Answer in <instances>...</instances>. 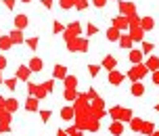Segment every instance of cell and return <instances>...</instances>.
<instances>
[{"label": "cell", "mask_w": 159, "mask_h": 136, "mask_svg": "<svg viewBox=\"0 0 159 136\" xmlns=\"http://www.w3.org/2000/svg\"><path fill=\"white\" fill-rule=\"evenodd\" d=\"M75 2H78V0H61V7L63 8H71V7H75Z\"/></svg>", "instance_id": "cell-20"}, {"label": "cell", "mask_w": 159, "mask_h": 136, "mask_svg": "<svg viewBox=\"0 0 159 136\" xmlns=\"http://www.w3.org/2000/svg\"><path fill=\"white\" fill-rule=\"evenodd\" d=\"M88 69H90V73H92V75H96V73H98V67H96V65H90Z\"/></svg>", "instance_id": "cell-29"}, {"label": "cell", "mask_w": 159, "mask_h": 136, "mask_svg": "<svg viewBox=\"0 0 159 136\" xmlns=\"http://www.w3.org/2000/svg\"><path fill=\"white\" fill-rule=\"evenodd\" d=\"M4 67H7V59H4V57H0V69H4Z\"/></svg>", "instance_id": "cell-31"}, {"label": "cell", "mask_w": 159, "mask_h": 136, "mask_svg": "<svg viewBox=\"0 0 159 136\" xmlns=\"http://www.w3.org/2000/svg\"><path fill=\"white\" fill-rule=\"evenodd\" d=\"M75 84H78V80H75V78H69V75H67V78H65V86H67V88H75Z\"/></svg>", "instance_id": "cell-16"}, {"label": "cell", "mask_w": 159, "mask_h": 136, "mask_svg": "<svg viewBox=\"0 0 159 136\" xmlns=\"http://www.w3.org/2000/svg\"><path fill=\"white\" fill-rule=\"evenodd\" d=\"M144 126H143V120H138V117H134L132 120V130H143Z\"/></svg>", "instance_id": "cell-18"}, {"label": "cell", "mask_w": 159, "mask_h": 136, "mask_svg": "<svg viewBox=\"0 0 159 136\" xmlns=\"http://www.w3.org/2000/svg\"><path fill=\"white\" fill-rule=\"evenodd\" d=\"M52 29H55V32H61V29H63V25H61V23H55V25H52Z\"/></svg>", "instance_id": "cell-32"}, {"label": "cell", "mask_w": 159, "mask_h": 136, "mask_svg": "<svg viewBox=\"0 0 159 136\" xmlns=\"http://www.w3.org/2000/svg\"><path fill=\"white\" fill-rule=\"evenodd\" d=\"M121 80H124V73L111 71V75H109V82H111V84H121Z\"/></svg>", "instance_id": "cell-5"}, {"label": "cell", "mask_w": 159, "mask_h": 136, "mask_svg": "<svg viewBox=\"0 0 159 136\" xmlns=\"http://www.w3.org/2000/svg\"><path fill=\"white\" fill-rule=\"evenodd\" d=\"M30 71H32L30 67H19V69H17V78H21V80H27V78H30Z\"/></svg>", "instance_id": "cell-7"}, {"label": "cell", "mask_w": 159, "mask_h": 136, "mask_svg": "<svg viewBox=\"0 0 159 136\" xmlns=\"http://www.w3.org/2000/svg\"><path fill=\"white\" fill-rule=\"evenodd\" d=\"M7 7H8V8H13V7H15V0H7Z\"/></svg>", "instance_id": "cell-35"}, {"label": "cell", "mask_w": 159, "mask_h": 136, "mask_svg": "<svg viewBox=\"0 0 159 136\" xmlns=\"http://www.w3.org/2000/svg\"><path fill=\"white\" fill-rule=\"evenodd\" d=\"M147 69H151L153 73L159 71V59H157V57H151V59L147 61Z\"/></svg>", "instance_id": "cell-2"}, {"label": "cell", "mask_w": 159, "mask_h": 136, "mask_svg": "<svg viewBox=\"0 0 159 136\" xmlns=\"http://www.w3.org/2000/svg\"><path fill=\"white\" fill-rule=\"evenodd\" d=\"M25 107H27V109H30V111H36V109H38V101H36V98H30V101H27V105H25Z\"/></svg>", "instance_id": "cell-19"}, {"label": "cell", "mask_w": 159, "mask_h": 136, "mask_svg": "<svg viewBox=\"0 0 159 136\" xmlns=\"http://www.w3.org/2000/svg\"><path fill=\"white\" fill-rule=\"evenodd\" d=\"M140 25H143V29H151L153 27V19L151 17H144V19H140Z\"/></svg>", "instance_id": "cell-13"}, {"label": "cell", "mask_w": 159, "mask_h": 136, "mask_svg": "<svg viewBox=\"0 0 159 136\" xmlns=\"http://www.w3.org/2000/svg\"><path fill=\"white\" fill-rule=\"evenodd\" d=\"M40 115H42V121H48V117H50V111H42Z\"/></svg>", "instance_id": "cell-28"}, {"label": "cell", "mask_w": 159, "mask_h": 136, "mask_svg": "<svg viewBox=\"0 0 159 136\" xmlns=\"http://www.w3.org/2000/svg\"><path fill=\"white\" fill-rule=\"evenodd\" d=\"M94 2V7H98V8H103L105 4H107V0H92Z\"/></svg>", "instance_id": "cell-27"}, {"label": "cell", "mask_w": 159, "mask_h": 136, "mask_svg": "<svg viewBox=\"0 0 159 136\" xmlns=\"http://www.w3.org/2000/svg\"><path fill=\"white\" fill-rule=\"evenodd\" d=\"M103 65L107 67V69H113V67H115V59H113V57H107V59L103 61Z\"/></svg>", "instance_id": "cell-17"}, {"label": "cell", "mask_w": 159, "mask_h": 136, "mask_svg": "<svg viewBox=\"0 0 159 136\" xmlns=\"http://www.w3.org/2000/svg\"><path fill=\"white\" fill-rule=\"evenodd\" d=\"M4 84H7V88H8V90H15V88H17V80H7Z\"/></svg>", "instance_id": "cell-23"}, {"label": "cell", "mask_w": 159, "mask_h": 136, "mask_svg": "<svg viewBox=\"0 0 159 136\" xmlns=\"http://www.w3.org/2000/svg\"><path fill=\"white\" fill-rule=\"evenodd\" d=\"M11 40H13V44H17V42H23V34L19 32V29H15V32L11 34Z\"/></svg>", "instance_id": "cell-11"}, {"label": "cell", "mask_w": 159, "mask_h": 136, "mask_svg": "<svg viewBox=\"0 0 159 136\" xmlns=\"http://www.w3.org/2000/svg\"><path fill=\"white\" fill-rule=\"evenodd\" d=\"M132 94H134V96L144 94V86L140 84V82H134V86H132Z\"/></svg>", "instance_id": "cell-8"}, {"label": "cell", "mask_w": 159, "mask_h": 136, "mask_svg": "<svg viewBox=\"0 0 159 136\" xmlns=\"http://www.w3.org/2000/svg\"><path fill=\"white\" fill-rule=\"evenodd\" d=\"M55 78H67V75H65V67H63V65H57V67H55Z\"/></svg>", "instance_id": "cell-14"}, {"label": "cell", "mask_w": 159, "mask_h": 136, "mask_svg": "<svg viewBox=\"0 0 159 136\" xmlns=\"http://www.w3.org/2000/svg\"><path fill=\"white\" fill-rule=\"evenodd\" d=\"M155 109H157V111H159V103H157V107H155Z\"/></svg>", "instance_id": "cell-39"}, {"label": "cell", "mask_w": 159, "mask_h": 136, "mask_svg": "<svg viewBox=\"0 0 159 136\" xmlns=\"http://www.w3.org/2000/svg\"><path fill=\"white\" fill-rule=\"evenodd\" d=\"M109 130H111V134H113V136H119L121 132H124V126H121L119 121H115V124H111V128H109Z\"/></svg>", "instance_id": "cell-9"}, {"label": "cell", "mask_w": 159, "mask_h": 136, "mask_svg": "<svg viewBox=\"0 0 159 136\" xmlns=\"http://www.w3.org/2000/svg\"><path fill=\"white\" fill-rule=\"evenodd\" d=\"M42 2H44V7H46V8L50 7V4H52V0H42Z\"/></svg>", "instance_id": "cell-36"}, {"label": "cell", "mask_w": 159, "mask_h": 136, "mask_svg": "<svg viewBox=\"0 0 159 136\" xmlns=\"http://www.w3.org/2000/svg\"><path fill=\"white\" fill-rule=\"evenodd\" d=\"M153 136H159V132H153Z\"/></svg>", "instance_id": "cell-38"}, {"label": "cell", "mask_w": 159, "mask_h": 136, "mask_svg": "<svg viewBox=\"0 0 159 136\" xmlns=\"http://www.w3.org/2000/svg\"><path fill=\"white\" fill-rule=\"evenodd\" d=\"M23 2H30V0H23Z\"/></svg>", "instance_id": "cell-40"}, {"label": "cell", "mask_w": 159, "mask_h": 136, "mask_svg": "<svg viewBox=\"0 0 159 136\" xmlns=\"http://www.w3.org/2000/svg\"><path fill=\"white\" fill-rule=\"evenodd\" d=\"M61 115H63V120H71L73 117V109L71 107H65L63 111H61Z\"/></svg>", "instance_id": "cell-15"}, {"label": "cell", "mask_w": 159, "mask_h": 136, "mask_svg": "<svg viewBox=\"0 0 159 136\" xmlns=\"http://www.w3.org/2000/svg\"><path fill=\"white\" fill-rule=\"evenodd\" d=\"M126 25H128V21L124 19V17H117V19H115V27H117V29L119 27H126Z\"/></svg>", "instance_id": "cell-21"}, {"label": "cell", "mask_w": 159, "mask_h": 136, "mask_svg": "<svg viewBox=\"0 0 159 136\" xmlns=\"http://www.w3.org/2000/svg\"><path fill=\"white\" fill-rule=\"evenodd\" d=\"M42 61H40V59H32V61H30V69H32V71H42Z\"/></svg>", "instance_id": "cell-6"}, {"label": "cell", "mask_w": 159, "mask_h": 136, "mask_svg": "<svg viewBox=\"0 0 159 136\" xmlns=\"http://www.w3.org/2000/svg\"><path fill=\"white\" fill-rule=\"evenodd\" d=\"M59 136H67V134H65V132H63V130H61V132H59Z\"/></svg>", "instance_id": "cell-37"}, {"label": "cell", "mask_w": 159, "mask_h": 136, "mask_svg": "<svg viewBox=\"0 0 159 136\" xmlns=\"http://www.w3.org/2000/svg\"><path fill=\"white\" fill-rule=\"evenodd\" d=\"M15 25H17V29H23V27H27V17H25V15H17V17H15Z\"/></svg>", "instance_id": "cell-4"}, {"label": "cell", "mask_w": 159, "mask_h": 136, "mask_svg": "<svg viewBox=\"0 0 159 136\" xmlns=\"http://www.w3.org/2000/svg\"><path fill=\"white\" fill-rule=\"evenodd\" d=\"M38 46V38H32V40H30V48H36Z\"/></svg>", "instance_id": "cell-30"}, {"label": "cell", "mask_w": 159, "mask_h": 136, "mask_svg": "<svg viewBox=\"0 0 159 136\" xmlns=\"http://www.w3.org/2000/svg\"><path fill=\"white\" fill-rule=\"evenodd\" d=\"M107 38H109L111 42H115V40L119 38V29H117V27H111V29L107 32Z\"/></svg>", "instance_id": "cell-10"}, {"label": "cell", "mask_w": 159, "mask_h": 136, "mask_svg": "<svg viewBox=\"0 0 159 136\" xmlns=\"http://www.w3.org/2000/svg\"><path fill=\"white\" fill-rule=\"evenodd\" d=\"M130 61L134 65H140V61H143V50H132L130 52Z\"/></svg>", "instance_id": "cell-3"}, {"label": "cell", "mask_w": 159, "mask_h": 136, "mask_svg": "<svg viewBox=\"0 0 159 136\" xmlns=\"http://www.w3.org/2000/svg\"><path fill=\"white\" fill-rule=\"evenodd\" d=\"M119 42H121V46H130V44H132V38H128V36H124V38H121V40H119Z\"/></svg>", "instance_id": "cell-24"}, {"label": "cell", "mask_w": 159, "mask_h": 136, "mask_svg": "<svg viewBox=\"0 0 159 136\" xmlns=\"http://www.w3.org/2000/svg\"><path fill=\"white\" fill-rule=\"evenodd\" d=\"M147 71H149V69H147V65H134V67H132V71H130V78H132V80H140Z\"/></svg>", "instance_id": "cell-1"}, {"label": "cell", "mask_w": 159, "mask_h": 136, "mask_svg": "<svg viewBox=\"0 0 159 136\" xmlns=\"http://www.w3.org/2000/svg\"><path fill=\"white\" fill-rule=\"evenodd\" d=\"M143 50H144V52H149V50H153V44H144V46H143Z\"/></svg>", "instance_id": "cell-33"}, {"label": "cell", "mask_w": 159, "mask_h": 136, "mask_svg": "<svg viewBox=\"0 0 159 136\" xmlns=\"http://www.w3.org/2000/svg\"><path fill=\"white\" fill-rule=\"evenodd\" d=\"M15 107H17V101H13V98H11V101H7V109H8V111H13Z\"/></svg>", "instance_id": "cell-26"}, {"label": "cell", "mask_w": 159, "mask_h": 136, "mask_svg": "<svg viewBox=\"0 0 159 136\" xmlns=\"http://www.w3.org/2000/svg\"><path fill=\"white\" fill-rule=\"evenodd\" d=\"M86 4H88V0H78V2H75V8L82 11V8H86Z\"/></svg>", "instance_id": "cell-25"}, {"label": "cell", "mask_w": 159, "mask_h": 136, "mask_svg": "<svg viewBox=\"0 0 159 136\" xmlns=\"http://www.w3.org/2000/svg\"><path fill=\"white\" fill-rule=\"evenodd\" d=\"M153 82H155V84H159V71L153 73Z\"/></svg>", "instance_id": "cell-34"}, {"label": "cell", "mask_w": 159, "mask_h": 136, "mask_svg": "<svg viewBox=\"0 0 159 136\" xmlns=\"http://www.w3.org/2000/svg\"><path fill=\"white\" fill-rule=\"evenodd\" d=\"M65 98H67V101H73V98H75V90L67 88V90H65Z\"/></svg>", "instance_id": "cell-22"}, {"label": "cell", "mask_w": 159, "mask_h": 136, "mask_svg": "<svg viewBox=\"0 0 159 136\" xmlns=\"http://www.w3.org/2000/svg\"><path fill=\"white\" fill-rule=\"evenodd\" d=\"M11 44H13V40H11L8 36H4V38H0V48H2V50H7V48H11Z\"/></svg>", "instance_id": "cell-12"}]
</instances>
